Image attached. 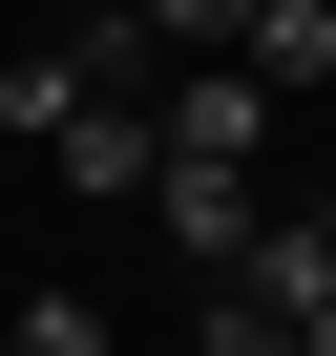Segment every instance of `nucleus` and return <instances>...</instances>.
<instances>
[{"mask_svg": "<svg viewBox=\"0 0 336 356\" xmlns=\"http://www.w3.org/2000/svg\"><path fill=\"white\" fill-rule=\"evenodd\" d=\"M252 231H273V189H211V168H168V252H211V273H252Z\"/></svg>", "mask_w": 336, "mask_h": 356, "instance_id": "f03ea898", "label": "nucleus"}, {"mask_svg": "<svg viewBox=\"0 0 336 356\" xmlns=\"http://www.w3.org/2000/svg\"><path fill=\"white\" fill-rule=\"evenodd\" d=\"M231 63H252L273 105H315V84H336V0H252V42H231Z\"/></svg>", "mask_w": 336, "mask_h": 356, "instance_id": "f257e3e1", "label": "nucleus"}, {"mask_svg": "<svg viewBox=\"0 0 336 356\" xmlns=\"http://www.w3.org/2000/svg\"><path fill=\"white\" fill-rule=\"evenodd\" d=\"M190 356H294V335H273L252 293H211V335H190Z\"/></svg>", "mask_w": 336, "mask_h": 356, "instance_id": "39448f33", "label": "nucleus"}, {"mask_svg": "<svg viewBox=\"0 0 336 356\" xmlns=\"http://www.w3.org/2000/svg\"><path fill=\"white\" fill-rule=\"evenodd\" d=\"M126 22H147V63H231V42H252V0H126Z\"/></svg>", "mask_w": 336, "mask_h": 356, "instance_id": "7ed1b4c3", "label": "nucleus"}, {"mask_svg": "<svg viewBox=\"0 0 336 356\" xmlns=\"http://www.w3.org/2000/svg\"><path fill=\"white\" fill-rule=\"evenodd\" d=\"M0 356H105V314H84V293H22V335H0Z\"/></svg>", "mask_w": 336, "mask_h": 356, "instance_id": "20e7f679", "label": "nucleus"}]
</instances>
